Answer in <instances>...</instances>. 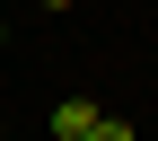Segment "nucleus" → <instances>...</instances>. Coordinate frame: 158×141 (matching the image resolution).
I'll return each instance as SVG.
<instances>
[{"label": "nucleus", "mask_w": 158, "mask_h": 141, "mask_svg": "<svg viewBox=\"0 0 158 141\" xmlns=\"http://www.w3.org/2000/svg\"><path fill=\"white\" fill-rule=\"evenodd\" d=\"M106 106H88V97H62V106H53V141H88V124Z\"/></svg>", "instance_id": "1"}, {"label": "nucleus", "mask_w": 158, "mask_h": 141, "mask_svg": "<svg viewBox=\"0 0 158 141\" xmlns=\"http://www.w3.org/2000/svg\"><path fill=\"white\" fill-rule=\"evenodd\" d=\"M88 141H132V124H123V115H97V124H88Z\"/></svg>", "instance_id": "2"}, {"label": "nucleus", "mask_w": 158, "mask_h": 141, "mask_svg": "<svg viewBox=\"0 0 158 141\" xmlns=\"http://www.w3.org/2000/svg\"><path fill=\"white\" fill-rule=\"evenodd\" d=\"M0 53H9V27H0Z\"/></svg>", "instance_id": "3"}]
</instances>
